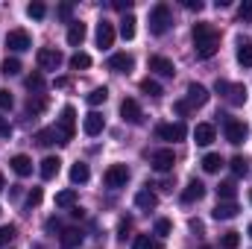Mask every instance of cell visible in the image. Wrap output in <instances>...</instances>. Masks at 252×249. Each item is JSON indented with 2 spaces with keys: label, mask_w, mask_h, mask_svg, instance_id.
Segmentation results:
<instances>
[{
  "label": "cell",
  "mask_w": 252,
  "mask_h": 249,
  "mask_svg": "<svg viewBox=\"0 0 252 249\" xmlns=\"http://www.w3.org/2000/svg\"><path fill=\"white\" fill-rule=\"evenodd\" d=\"M103 179H106L109 187H124L126 182H129V167H126V164H112Z\"/></svg>",
  "instance_id": "9"
},
{
  "label": "cell",
  "mask_w": 252,
  "mask_h": 249,
  "mask_svg": "<svg viewBox=\"0 0 252 249\" xmlns=\"http://www.w3.org/2000/svg\"><path fill=\"white\" fill-rule=\"evenodd\" d=\"M47 232H59V220L50 217V220H47Z\"/></svg>",
  "instance_id": "54"
},
{
  "label": "cell",
  "mask_w": 252,
  "mask_h": 249,
  "mask_svg": "<svg viewBox=\"0 0 252 249\" xmlns=\"http://www.w3.org/2000/svg\"><path fill=\"white\" fill-rule=\"evenodd\" d=\"M103 129H106V121H103V115H100V112L85 115V121H82V132H85L88 138H97Z\"/></svg>",
  "instance_id": "11"
},
{
  "label": "cell",
  "mask_w": 252,
  "mask_h": 249,
  "mask_svg": "<svg viewBox=\"0 0 252 249\" xmlns=\"http://www.w3.org/2000/svg\"><path fill=\"white\" fill-rule=\"evenodd\" d=\"M220 167H223V158H220L217 153H208V156L202 158V170H205V173H217Z\"/></svg>",
  "instance_id": "31"
},
{
  "label": "cell",
  "mask_w": 252,
  "mask_h": 249,
  "mask_svg": "<svg viewBox=\"0 0 252 249\" xmlns=\"http://www.w3.org/2000/svg\"><path fill=\"white\" fill-rule=\"evenodd\" d=\"M238 62L244 67H252V41H241L238 44Z\"/></svg>",
  "instance_id": "32"
},
{
  "label": "cell",
  "mask_w": 252,
  "mask_h": 249,
  "mask_svg": "<svg viewBox=\"0 0 252 249\" xmlns=\"http://www.w3.org/2000/svg\"><path fill=\"white\" fill-rule=\"evenodd\" d=\"M70 12H73V6H70V3L59 6V18H64V21H70Z\"/></svg>",
  "instance_id": "50"
},
{
  "label": "cell",
  "mask_w": 252,
  "mask_h": 249,
  "mask_svg": "<svg viewBox=\"0 0 252 249\" xmlns=\"http://www.w3.org/2000/svg\"><path fill=\"white\" fill-rule=\"evenodd\" d=\"M220 118H223L226 141H229V144H244V138H247V126L241 124V121H235V118H226V115H220Z\"/></svg>",
  "instance_id": "4"
},
{
  "label": "cell",
  "mask_w": 252,
  "mask_h": 249,
  "mask_svg": "<svg viewBox=\"0 0 252 249\" xmlns=\"http://www.w3.org/2000/svg\"><path fill=\"white\" fill-rule=\"evenodd\" d=\"M170 24H173V18H170V6L167 3H158V6L150 9V32L153 35H164L170 30Z\"/></svg>",
  "instance_id": "2"
},
{
  "label": "cell",
  "mask_w": 252,
  "mask_h": 249,
  "mask_svg": "<svg viewBox=\"0 0 252 249\" xmlns=\"http://www.w3.org/2000/svg\"><path fill=\"white\" fill-rule=\"evenodd\" d=\"M9 164H12V170H15L18 176H30V173H32V158H30V156H12Z\"/></svg>",
  "instance_id": "22"
},
{
  "label": "cell",
  "mask_w": 252,
  "mask_h": 249,
  "mask_svg": "<svg viewBox=\"0 0 252 249\" xmlns=\"http://www.w3.org/2000/svg\"><path fill=\"white\" fill-rule=\"evenodd\" d=\"M182 6H185V9H196V12H199V9H202V0H182Z\"/></svg>",
  "instance_id": "52"
},
{
  "label": "cell",
  "mask_w": 252,
  "mask_h": 249,
  "mask_svg": "<svg viewBox=\"0 0 252 249\" xmlns=\"http://www.w3.org/2000/svg\"><path fill=\"white\" fill-rule=\"evenodd\" d=\"M121 115H124V121L126 124H144V112H141V106L132 100V97H126L124 103H121Z\"/></svg>",
  "instance_id": "10"
},
{
  "label": "cell",
  "mask_w": 252,
  "mask_h": 249,
  "mask_svg": "<svg viewBox=\"0 0 252 249\" xmlns=\"http://www.w3.org/2000/svg\"><path fill=\"white\" fill-rule=\"evenodd\" d=\"M232 173H235V176H247V173H250V161H247L244 156H235V158H232Z\"/></svg>",
  "instance_id": "36"
},
{
  "label": "cell",
  "mask_w": 252,
  "mask_h": 249,
  "mask_svg": "<svg viewBox=\"0 0 252 249\" xmlns=\"http://www.w3.org/2000/svg\"><path fill=\"white\" fill-rule=\"evenodd\" d=\"M106 67H109V70H115V73H129V70L135 67V59H132L129 53H115V56L106 62Z\"/></svg>",
  "instance_id": "12"
},
{
  "label": "cell",
  "mask_w": 252,
  "mask_h": 249,
  "mask_svg": "<svg viewBox=\"0 0 252 249\" xmlns=\"http://www.w3.org/2000/svg\"><path fill=\"white\" fill-rule=\"evenodd\" d=\"M3 187H6V182H3V173H0V190H3Z\"/></svg>",
  "instance_id": "55"
},
{
  "label": "cell",
  "mask_w": 252,
  "mask_h": 249,
  "mask_svg": "<svg viewBox=\"0 0 252 249\" xmlns=\"http://www.w3.org/2000/svg\"><path fill=\"white\" fill-rule=\"evenodd\" d=\"M185 103H188L190 109H193V106H196V109H199V106H205V103H208V91H205L202 85L190 82V85H188V100H185Z\"/></svg>",
  "instance_id": "14"
},
{
  "label": "cell",
  "mask_w": 252,
  "mask_h": 249,
  "mask_svg": "<svg viewBox=\"0 0 252 249\" xmlns=\"http://www.w3.org/2000/svg\"><path fill=\"white\" fill-rule=\"evenodd\" d=\"M15 226H0V247H6V244H12L15 241Z\"/></svg>",
  "instance_id": "41"
},
{
  "label": "cell",
  "mask_w": 252,
  "mask_h": 249,
  "mask_svg": "<svg viewBox=\"0 0 252 249\" xmlns=\"http://www.w3.org/2000/svg\"><path fill=\"white\" fill-rule=\"evenodd\" d=\"M38 202H41V187H32L30 196H27V205L32 208V205H38Z\"/></svg>",
  "instance_id": "45"
},
{
  "label": "cell",
  "mask_w": 252,
  "mask_h": 249,
  "mask_svg": "<svg viewBox=\"0 0 252 249\" xmlns=\"http://www.w3.org/2000/svg\"><path fill=\"white\" fill-rule=\"evenodd\" d=\"M85 100H88V106H100V103H106V100H109V88H94Z\"/></svg>",
  "instance_id": "35"
},
{
  "label": "cell",
  "mask_w": 252,
  "mask_h": 249,
  "mask_svg": "<svg viewBox=\"0 0 252 249\" xmlns=\"http://www.w3.org/2000/svg\"><path fill=\"white\" fill-rule=\"evenodd\" d=\"M220 247L223 249H238L241 247V235H238V232H226V235L220 238Z\"/></svg>",
  "instance_id": "38"
},
{
  "label": "cell",
  "mask_w": 252,
  "mask_h": 249,
  "mask_svg": "<svg viewBox=\"0 0 252 249\" xmlns=\"http://www.w3.org/2000/svg\"><path fill=\"white\" fill-rule=\"evenodd\" d=\"M247 97H250V91H247L244 82H235V85H229V91H226V100H229L232 106H244Z\"/></svg>",
  "instance_id": "16"
},
{
  "label": "cell",
  "mask_w": 252,
  "mask_h": 249,
  "mask_svg": "<svg viewBox=\"0 0 252 249\" xmlns=\"http://www.w3.org/2000/svg\"><path fill=\"white\" fill-rule=\"evenodd\" d=\"M150 70H156L158 76H173L176 73V64L164 56H150Z\"/></svg>",
  "instance_id": "15"
},
{
  "label": "cell",
  "mask_w": 252,
  "mask_h": 249,
  "mask_svg": "<svg viewBox=\"0 0 252 249\" xmlns=\"http://www.w3.org/2000/svg\"><path fill=\"white\" fill-rule=\"evenodd\" d=\"M141 91H144L147 97H161V94H164V88H161L156 79H150V76H147V79H141Z\"/></svg>",
  "instance_id": "28"
},
{
  "label": "cell",
  "mask_w": 252,
  "mask_h": 249,
  "mask_svg": "<svg viewBox=\"0 0 252 249\" xmlns=\"http://www.w3.org/2000/svg\"><path fill=\"white\" fill-rule=\"evenodd\" d=\"M44 109H47V97H44V94L30 97V103H27V112H30V115H41Z\"/></svg>",
  "instance_id": "29"
},
{
  "label": "cell",
  "mask_w": 252,
  "mask_h": 249,
  "mask_svg": "<svg viewBox=\"0 0 252 249\" xmlns=\"http://www.w3.org/2000/svg\"><path fill=\"white\" fill-rule=\"evenodd\" d=\"M35 141L41 147H50V144H59V135H56V129H38L35 132Z\"/></svg>",
  "instance_id": "30"
},
{
  "label": "cell",
  "mask_w": 252,
  "mask_h": 249,
  "mask_svg": "<svg viewBox=\"0 0 252 249\" xmlns=\"http://www.w3.org/2000/svg\"><path fill=\"white\" fill-rule=\"evenodd\" d=\"M0 135H3V138H9V135H12V126H9V121H6L3 115H0Z\"/></svg>",
  "instance_id": "47"
},
{
  "label": "cell",
  "mask_w": 252,
  "mask_h": 249,
  "mask_svg": "<svg viewBox=\"0 0 252 249\" xmlns=\"http://www.w3.org/2000/svg\"><path fill=\"white\" fill-rule=\"evenodd\" d=\"M229 85H232V82H226V79H217V85H214V91L226 97V91H229Z\"/></svg>",
  "instance_id": "49"
},
{
  "label": "cell",
  "mask_w": 252,
  "mask_h": 249,
  "mask_svg": "<svg viewBox=\"0 0 252 249\" xmlns=\"http://www.w3.org/2000/svg\"><path fill=\"white\" fill-rule=\"evenodd\" d=\"M202 196H205V185L199 179H190L188 185H185V190H182V202H196Z\"/></svg>",
  "instance_id": "18"
},
{
  "label": "cell",
  "mask_w": 252,
  "mask_h": 249,
  "mask_svg": "<svg viewBox=\"0 0 252 249\" xmlns=\"http://www.w3.org/2000/svg\"><path fill=\"white\" fill-rule=\"evenodd\" d=\"M112 6H115L118 12H129V9H132V0H115Z\"/></svg>",
  "instance_id": "48"
},
{
  "label": "cell",
  "mask_w": 252,
  "mask_h": 249,
  "mask_svg": "<svg viewBox=\"0 0 252 249\" xmlns=\"http://www.w3.org/2000/svg\"><path fill=\"white\" fill-rule=\"evenodd\" d=\"M27 88H30V91H35V94H41V91H44V76H41L38 70H35V73H30V76H27Z\"/></svg>",
  "instance_id": "34"
},
{
  "label": "cell",
  "mask_w": 252,
  "mask_h": 249,
  "mask_svg": "<svg viewBox=\"0 0 252 249\" xmlns=\"http://www.w3.org/2000/svg\"><path fill=\"white\" fill-rule=\"evenodd\" d=\"M220 50V35L211 24H193V53L196 59H211Z\"/></svg>",
  "instance_id": "1"
},
{
  "label": "cell",
  "mask_w": 252,
  "mask_h": 249,
  "mask_svg": "<svg viewBox=\"0 0 252 249\" xmlns=\"http://www.w3.org/2000/svg\"><path fill=\"white\" fill-rule=\"evenodd\" d=\"M59 170H62V158H59V156H47V158L41 161V176H44V179L59 176Z\"/></svg>",
  "instance_id": "21"
},
{
  "label": "cell",
  "mask_w": 252,
  "mask_h": 249,
  "mask_svg": "<svg viewBox=\"0 0 252 249\" xmlns=\"http://www.w3.org/2000/svg\"><path fill=\"white\" fill-rule=\"evenodd\" d=\"M250 238H252V223H250Z\"/></svg>",
  "instance_id": "56"
},
{
  "label": "cell",
  "mask_w": 252,
  "mask_h": 249,
  "mask_svg": "<svg viewBox=\"0 0 252 249\" xmlns=\"http://www.w3.org/2000/svg\"><path fill=\"white\" fill-rule=\"evenodd\" d=\"M88 179H91V170H88V164L76 161V164L70 167V182H73V185H85Z\"/></svg>",
  "instance_id": "24"
},
{
  "label": "cell",
  "mask_w": 252,
  "mask_h": 249,
  "mask_svg": "<svg viewBox=\"0 0 252 249\" xmlns=\"http://www.w3.org/2000/svg\"><path fill=\"white\" fill-rule=\"evenodd\" d=\"M156 135L161 141H185L188 129H185V124H158L156 126Z\"/></svg>",
  "instance_id": "6"
},
{
  "label": "cell",
  "mask_w": 252,
  "mask_h": 249,
  "mask_svg": "<svg viewBox=\"0 0 252 249\" xmlns=\"http://www.w3.org/2000/svg\"><path fill=\"white\" fill-rule=\"evenodd\" d=\"M135 205H138V208H144V211H153V208L158 205V196H156L150 187H141V190L135 193Z\"/></svg>",
  "instance_id": "17"
},
{
  "label": "cell",
  "mask_w": 252,
  "mask_h": 249,
  "mask_svg": "<svg viewBox=\"0 0 252 249\" xmlns=\"http://www.w3.org/2000/svg\"><path fill=\"white\" fill-rule=\"evenodd\" d=\"M12 103H15V100H12V94L0 88V109H12Z\"/></svg>",
  "instance_id": "46"
},
{
  "label": "cell",
  "mask_w": 252,
  "mask_h": 249,
  "mask_svg": "<svg viewBox=\"0 0 252 249\" xmlns=\"http://www.w3.org/2000/svg\"><path fill=\"white\" fill-rule=\"evenodd\" d=\"M170 229H173V226H170V220H164V217H161V220H156V235H158V238H167V235H170Z\"/></svg>",
  "instance_id": "42"
},
{
  "label": "cell",
  "mask_w": 252,
  "mask_h": 249,
  "mask_svg": "<svg viewBox=\"0 0 252 249\" xmlns=\"http://www.w3.org/2000/svg\"><path fill=\"white\" fill-rule=\"evenodd\" d=\"M250 202H252V190H250Z\"/></svg>",
  "instance_id": "57"
},
{
  "label": "cell",
  "mask_w": 252,
  "mask_h": 249,
  "mask_svg": "<svg viewBox=\"0 0 252 249\" xmlns=\"http://www.w3.org/2000/svg\"><path fill=\"white\" fill-rule=\"evenodd\" d=\"M153 244H156V241H150L147 235H138V238L132 241V249H153Z\"/></svg>",
  "instance_id": "43"
},
{
  "label": "cell",
  "mask_w": 252,
  "mask_h": 249,
  "mask_svg": "<svg viewBox=\"0 0 252 249\" xmlns=\"http://www.w3.org/2000/svg\"><path fill=\"white\" fill-rule=\"evenodd\" d=\"M173 109H176V115H188V112H190V106L185 103V100H179V103H176Z\"/></svg>",
  "instance_id": "51"
},
{
  "label": "cell",
  "mask_w": 252,
  "mask_h": 249,
  "mask_svg": "<svg viewBox=\"0 0 252 249\" xmlns=\"http://www.w3.org/2000/svg\"><path fill=\"white\" fill-rule=\"evenodd\" d=\"M82 41H85V24L82 21H70V27H67V44L79 47Z\"/></svg>",
  "instance_id": "19"
},
{
  "label": "cell",
  "mask_w": 252,
  "mask_h": 249,
  "mask_svg": "<svg viewBox=\"0 0 252 249\" xmlns=\"http://www.w3.org/2000/svg\"><path fill=\"white\" fill-rule=\"evenodd\" d=\"M35 59H38V67H41V70H56V67L62 64V53H59L56 47H41Z\"/></svg>",
  "instance_id": "8"
},
{
  "label": "cell",
  "mask_w": 252,
  "mask_h": 249,
  "mask_svg": "<svg viewBox=\"0 0 252 249\" xmlns=\"http://www.w3.org/2000/svg\"><path fill=\"white\" fill-rule=\"evenodd\" d=\"M56 205H59V208H73V205H76V190H73V187L59 190V193H56Z\"/></svg>",
  "instance_id": "27"
},
{
  "label": "cell",
  "mask_w": 252,
  "mask_h": 249,
  "mask_svg": "<svg viewBox=\"0 0 252 249\" xmlns=\"http://www.w3.org/2000/svg\"><path fill=\"white\" fill-rule=\"evenodd\" d=\"M97 44H100L103 50L115 44V27H112L109 21H100V24H97Z\"/></svg>",
  "instance_id": "13"
},
{
  "label": "cell",
  "mask_w": 252,
  "mask_h": 249,
  "mask_svg": "<svg viewBox=\"0 0 252 249\" xmlns=\"http://www.w3.org/2000/svg\"><path fill=\"white\" fill-rule=\"evenodd\" d=\"M3 73H6V76H18V73H21V62H18L15 56H12V59L6 56V62H3Z\"/></svg>",
  "instance_id": "40"
},
{
  "label": "cell",
  "mask_w": 252,
  "mask_h": 249,
  "mask_svg": "<svg viewBox=\"0 0 252 249\" xmlns=\"http://www.w3.org/2000/svg\"><path fill=\"white\" fill-rule=\"evenodd\" d=\"M82 244V232L79 229H64L62 232V247L64 249H73V247H79Z\"/></svg>",
  "instance_id": "26"
},
{
  "label": "cell",
  "mask_w": 252,
  "mask_h": 249,
  "mask_svg": "<svg viewBox=\"0 0 252 249\" xmlns=\"http://www.w3.org/2000/svg\"><path fill=\"white\" fill-rule=\"evenodd\" d=\"M150 164H153V170H158V173H170V170H173V164H176L173 150H156V153H153V158H150Z\"/></svg>",
  "instance_id": "7"
},
{
  "label": "cell",
  "mask_w": 252,
  "mask_h": 249,
  "mask_svg": "<svg viewBox=\"0 0 252 249\" xmlns=\"http://www.w3.org/2000/svg\"><path fill=\"white\" fill-rule=\"evenodd\" d=\"M135 24H138V21H135V15H126L124 21H121V35H124L126 41H132V38H135Z\"/></svg>",
  "instance_id": "33"
},
{
  "label": "cell",
  "mask_w": 252,
  "mask_h": 249,
  "mask_svg": "<svg viewBox=\"0 0 252 249\" xmlns=\"http://www.w3.org/2000/svg\"><path fill=\"white\" fill-rule=\"evenodd\" d=\"M70 67H73V70L91 67V56H88V53H73V56H70Z\"/></svg>",
  "instance_id": "37"
},
{
  "label": "cell",
  "mask_w": 252,
  "mask_h": 249,
  "mask_svg": "<svg viewBox=\"0 0 252 249\" xmlns=\"http://www.w3.org/2000/svg\"><path fill=\"white\" fill-rule=\"evenodd\" d=\"M235 193H238V187L232 179H226V182H220L217 185V196H220V202H232L235 199Z\"/></svg>",
  "instance_id": "25"
},
{
  "label": "cell",
  "mask_w": 252,
  "mask_h": 249,
  "mask_svg": "<svg viewBox=\"0 0 252 249\" xmlns=\"http://www.w3.org/2000/svg\"><path fill=\"white\" fill-rule=\"evenodd\" d=\"M238 18H241V21H252V0H247V3L238 9Z\"/></svg>",
  "instance_id": "44"
},
{
  "label": "cell",
  "mask_w": 252,
  "mask_h": 249,
  "mask_svg": "<svg viewBox=\"0 0 252 249\" xmlns=\"http://www.w3.org/2000/svg\"><path fill=\"white\" fill-rule=\"evenodd\" d=\"M238 211L241 208L235 202H217V208L211 214H214V220H232V217H238Z\"/></svg>",
  "instance_id": "23"
},
{
  "label": "cell",
  "mask_w": 252,
  "mask_h": 249,
  "mask_svg": "<svg viewBox=\"0 0 252 249\" xmlns=\"http://www.w3.org/2000/svg\"><path fill=\"white\" fill-rule=\"evenodd\" d=\"M193 141H196L199 147H208V144L214 141V126L211 124H196V129H193Z\"/></svg>",
  "instance_id": "20"
},
{
  "label": "cell",
  "mask_w": 252,
  "mask_h": 249,
  "mask_svg": "<svg viewBox=\"0 0 252 249\" xmlns=\"http://www.w3.org/2000/svg\"><path fill=\"white\" fill-rule=\"evenodd\" d=\"M53 129H56V135H59V144H70V141H73V132H76V112H73L70 106H64L62 118H59V124L53 126Z\"/></svg>",
  "instance_id": "3"
},
{
  "label": "cell",
  "mask_w": 252,
  "mask_h": 249,
  "mask_svg": "<svg viewBox=\"0 0 252 249\" xmlns=\"http://www.w3.org/2000/svg\"><path fill=\"white\" fill-rule=\"evenodd\" d=\"M27 15H30V18H35V21H41V18L47 15V6L35 0V3H30V6H27Z\"/></svg>",
  "instance_id": "39"
},
{
  "label": "cell",
  "mask_w": 252,
  "mask_h": 249,
  "mask_svg": "<svg viewBox=\"0 0 252 249\" xmlns=\"http://www.w3.org/2000/svg\"><path fill=\"white\" fill-rule=\"evenodd\" d=\"M6 47H9V50H15V53H24V50H30V47H32V38H30V32H27V30H12V32L6 35Z\"/></svg>",
  "instance_id": "5"
},
{
  "label": "cell",
  "mask_w": 252,
  "mask_h": 249,
  "mask_svg": "<svg viewBox=\"0 0 252 249\" xmlns=\"http://www.w3.org/2000/svg\"><path fill=\"white\" fill-rule=\"evenodd\" d=\"M129 226H132V223H129V220H124V223H121V229H118V232H121V235H118V238H121V241H126V232H129Z\"/></svg>",
  "instance_id": "53"
}]
</instances>
